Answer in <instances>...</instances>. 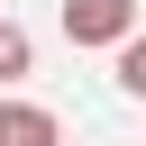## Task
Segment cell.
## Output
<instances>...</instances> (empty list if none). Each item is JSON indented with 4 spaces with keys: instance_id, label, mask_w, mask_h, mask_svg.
<instances>
[{
    "instance_id": "2",
    "label": "cell",
    "mask_w": 146,
    "mask_h": 146,
    "mask_svg": "<svg viewBox=\"0 0 146 146\" xmlns=\"http://www.w3.org/2000/svg\"><path fill=\"white\" fill-rule=\"evenodd\" d=\"M0 146H64V128L36 100H0Z\"/></svg>"
},
{
    "instance_id": "1",
    "label": "cell",
    "mask_w": 146,
    "mask_h": 146,
    "mask_svg": "<svg viewBox=\"0 0 146 146\" xmlns=\"http://www.w3.org/2000/svg\"><path fill=\"white\" fill-rule=\"evenodd\" d=\"M64 36L73 46H128L137 36V0H64Z\"/></svg>"
},
{
    "instance_id": "4",
    "label": "cell",
    "mask_w": 146,
    "mask_h": 146,
    "mask_svg": "<svg viewBox=\"0 0 146 146\" xmlns=\"http://www.w3.org/2000/svg\"><path fill=\"white\" fill-rule=\"evenodd\" d=\"M119 91H128V100H146V36H128V46H119Z\"/></svg>"
},
{
    "instance_id": "3",
    "label": "cell",
    "mask_w": 146,
    "mask_h": 146,
    "mask_svg": "<svg viewBox=\"0 0 146 146\" xmlns=\"http://www.w3.org/2000/svg\"><path fill=\"white\" fill-rule=\"evenodd\" d=\"M18 73H36V36L18 18H0V82H18Z\"/></svg>"
}]
</instances>
